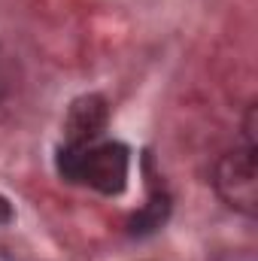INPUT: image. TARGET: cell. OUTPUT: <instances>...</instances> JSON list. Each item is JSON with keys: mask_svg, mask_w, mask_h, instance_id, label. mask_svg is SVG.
Listing matches in <instances>:
<instances>
[{"mask_svg": "<svg viewBox=\"0 0 258 261\" xmlns=\"http://www.w3.org/2000/svg\"><path fill=\"white\" fill-rule=\"evenodd\" d=\"M0 94H3V73H0Z\"/></svg>", "mask_w": 258, "mask_h": 261, "instance_id": "obj_6", "label": "cell"}, {"mask_svg": "<svg viewBox=\"0 0 258 261\" xmlns=\"http://www.w3.org/2000/svg\"><path fill=\"white\" fill-rule=\"evenodd\" d=\"M255 146L228 152L216 164V192L234 210L255 216L258 210V158Z\"/></svg>", "mask_w": 258, "mask_h": 261, "instance_id": "obj_2", "label": "cell"}, {"mask_svg": "<svg viewBox=\"0 0 258 261\" xmlns=\"http://www.w3.org/2000/svg\"><path fill=\"white\" fill-rule=\"evenodd\" d=\"M104 128H107V100L100 94H85L73 100L64 122L67 146H88L94 137H100Z\"/></svg>", "mask_w": 258, "mask_h": 261, "instance_id": "obj_3", "label": "cell"}, {"mask_svg": "<svg viewBox=\"0 0 258 261\" xmlns=\"http://www.w3.org/2000/svg\"><path fill=\"white\" fill-rule=\"evenodd\" d=\"M9 219H12V206H9V200H6V197L0 195V225H6Z\"/></svg>", "mask_w": 258, "mask_h": 261, "instance_id": "obj_5", "label": "cell"}, {"mask_svg": "<svg viewBox=\"0 0 258 261\" xmlns=\"http://www.w3.org/2000/svg\"><path fill=\"white\" fill-rule=\"evenodd\" d=\"M58 173L70 182H85L100 195H119L128 182V149L122 143L64 146L58 152Z\"/></svg>", "mask_w": 258, "mask_h": 261, "instance_id": "obj_1", "label": "cell"}, {"mask_svg": "<svg viewBox=\"0 0 258 261\" xmlns=\"http://www.w3.org/2000/svg\"><path fill=\"white\" fill-rule=\"evenodd\" d=\"M167 210H170V203H167V197L164 195H155L134 219H131V234H149V231H155V228H161V222L167 219Z\"/></svg>", "mask_w": 258, "mask_h": 261, "instance_id": "obj_4", "label": "cell"}]
</instances>
